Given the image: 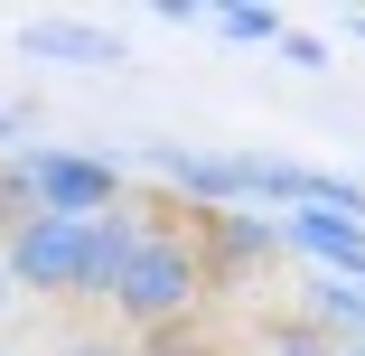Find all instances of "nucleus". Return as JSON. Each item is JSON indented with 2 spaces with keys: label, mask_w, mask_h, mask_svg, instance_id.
<instances>
[{
  "label": "nucleus",
  "mask_w": 365,
  "mask_h": 356,
  "mask_svg": "<svg viewBox=\"0 0 365 356\" xmlns=\"http://www.w3.org/2000/svg\"><path fill=\"white\" fill-rule=\"evenodd\" d=\"M140 244V216H19L0 235V263H10L19 291H47V300H103L113 272L131 263Z\"/></svg>",
  "instance_id": "nucleus-1"
},
{
  "label": "nucleus",
  "mask_w": 365,
  "mask_h": 356,
  "mask_svg": "<svg viewBox=\"0 0 365 356\" xmlns=\"http://www.w3.org/2000/svg\"><path fill=\"white\" fill-rule=\"evenodd\" d=\"M197 291H206V272H197V235H187V225H169V216H150V225H140V244H131V263L113 272V291H103V300H113L131 328H187Z\"/></svg>",
  "instance_id": "nucleus-2"
},
{
  "label": "nucleus",
  "mask_w": 365,
  "mask_h": 356,
  "mask_svg": "<svg viewBox=\"0 0 365 356\" xmlns=\"http://www.w3.org/2000/svg\"><path fill=\"white\" fill-rule=\"evenodd\" d=\"M38 216H113L122 206V169L103 151H19L10 160Z\"/></svg>",
  "instance_id": "nucleus-3"
},
{
  "label": "nucleus",
  "mask_w": 365,
  "mask_h": 356,
  "mask_svg": "<svg viewBox=\"0 0 365 356\" xmlns=\"http://www.w3.org/2000/svg\"><path fill=\"white\" fill-rule=\"evenodd\" d=\"M187 235H197V272H206V281H244V272H262V263L281 253V225L244 216V206H225V216H206V225H187Z\"/></svg>",
  "instance_id": "nucleus-4"
},
{
  "label": "nucleus",
  "mask_w": 365,
  "mask_h": 356,
  "mask_svg": "<svg viewBox=\"0 0 365 356\" xmlns=\"http://www.w3.org/2000/svg\"><path fill=\"white\" fill-rule=\"evenodd\" d=\"M150 169H160V178H178L197 206H215V216H225L235 197H253V160H215V151H150Z\"/></svg>",
  "instance_id": "nucleus-5"
},
{
  "label": "nucleus",
  "mask_w": 365,
  "mask_h": 356,
  "mask_svg": "<svg viewBox=\"0 0 365 356\" xmlns=\"http://www.w3.org/2000/svg\"><path fill=\"white\" fill-rule=\"evenodd\" d=\"M19 56H38V66H113L122 38L94 29V19H29L19 29Z\"/></svg>",
  "instance_id": "nucleus-6"
},
{
  "label": "nucleus",
  "mask_w": 365,
  "mask_h": 356,
  "mask_svg": "<svg viewBox=\"0 0 365 356\" xmlns=\"http://www.w3.org/2000/svg\"><path fill=\"white\" fill-rule=\"evenodd\" d=\"M309 319H328V328H346L356 347H365V281H309V300H300Z\"/></svg>",
  "instance_id": "nucleus-7"
},
{
  "label": "nucleus",
  "mask_w": 365,
  "mask_h": 356,
  "mask_svg": "<svg viewBox=\"0 0 365 356\" xmlns=\"http://www.w3.org/2000/svg\"><path fill=\"white\" fill-rule=\"evenodd\" d=\"M206 29L225 38V47H262V38H281V10H262V0H225V10H206Z\"/></svg>",
  "instance_id": "nucleus-8"
},
{
  "label": "nucleus",
  "mask_w": 365,
  "mask_h": 356,
  "mask_svg": "<svg viewBox=\"0 0 365 356\" xmlns=\"http://www.w3.org/2000/svg\"><path fill=\"white\" fill-rule=\"evenodd\" d=\"M262 356H328V337L309 328V319H290V328H272V347Z\"/></svg>",
  "instance_id": "nucleus-9"
},
{
  "label": "nucleus",
  "mask_w": 365,
  "mask_h": 356,
  "mask_svg": "<svg viewBox=\"0 0 365 356\" xmlns=\"http://www.w3.org/2000/svg\"><path fill=\"white\" fill-rule=\"evenodd\" d=\"M140 356H206V337H197V328H150Z\"/></svg>",
  "instance_id": "nucleus-10"
},
{
  "label": "nucleus",
  "mask_w": 365,
  "mask_h": 356,
  "mask_svg": "<svg viewBox=\"0 0 365 356\" xmlns=\"http://www.w3.org/2000/svg\"><path fill=\"white\" fill-rule=\"evenodd\" d=\"M56 356H122L113 337H76V347H56Z\"/></svg>",
  "instance_id": "nucleus-11"
},
{
  "label": "nucleus",
  "mask_w": 365,
  "mask_h": 356,
  "mask_svg": "<svg viewBox=\"0 0 365 356\" xmlns=\"http://www.w3.org/2000/svg\"><path fill=\"white\" fill-rule=\"evenodd\" d=\"M19 300H29V291H19V281H10V263H0V319H10Z\"/></svg>",
  "instance_id": "nucleus-12"
},
{
  "label": "nucleus",
  "mask_w": 365,
  "mask_h": 356,
  "mask_svg": "<svg viewBox=\"0 0 365 356\" xmlns=\"http://www.w3.org/2000/svg\"><path fill=\"white\" fill-rule=\"evenodd\" d=\"M19 122H29L19 103H0V151H10V141H19Z\"/></svg>",
  "instance_id": "nucleus-13"
},
{
  "label": "nucleus",
  "mask_w": 365,
  "mask_h": 356,
  "mask_svg": "<svg viewBox=\"0 0 365 356\" xmlns=\"http://www.w3.org/2000/svg\"><path fill=\"white\" fill-rule=\"evenodd\" d=\"M328 356H365V347H328Z\"/></svg>",
  "instance_id": "nucleus-14"
},
{
  "label": "nucleus",
  "mask_w": 365,
  "mask_h": 356,
  "mask_svg": "<svg viewBox=\"0 0 365 356\" xmlns=\"http://www.w3.org/2000/svg\"><path fill=\"white\" fill-rule=\"evenodd\" d=\"M0 356H10V347H0Z\"/></svg>",
  "instance_id": "nucleus-15"
}]
</instances>
